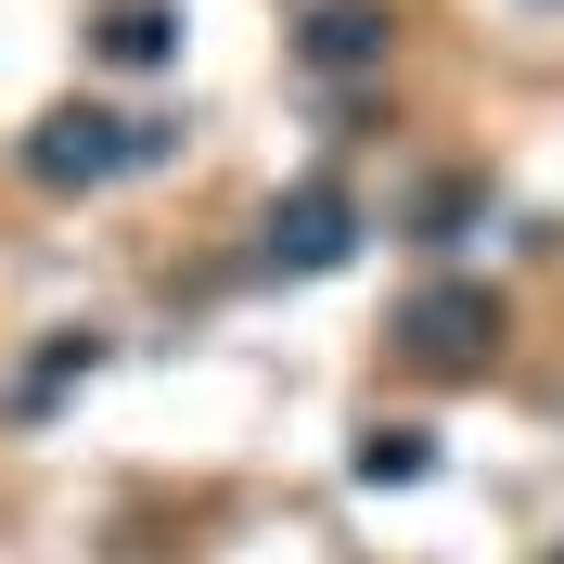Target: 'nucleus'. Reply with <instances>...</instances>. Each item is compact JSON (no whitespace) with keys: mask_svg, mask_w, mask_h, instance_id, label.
Listing matches in <instances>:
<instances>
[{"mask_svg":"<svg viewBox=\"0 0 564 564\" xmlns=\"http://www.w3.org/2000/svg\"><path fill=\"white\" fill-rule=\"evenodd\" d=\"M282 231H295L282 257H334V245H347V206H334V193H308V206L282 218Z\"/></svg>","mask_w":564,"mask_h":564,"instance_id":"1","label":"nucleus"}]
</instances>
